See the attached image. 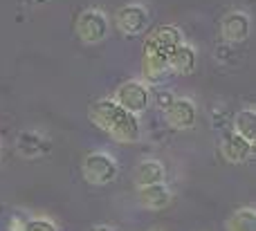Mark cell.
I'll return each mask as SVG.
<instances>
[{
	"label": "cell",
	"instance_id": "cell-7",
	"mask_svg": "<svg viewBox=\"0 0 256 231\" xmlns=\"http://www.w3.org/2000/svg\"><path fill=\"white\" fill-rule=\"evenodd\" d=\"M182 40H184L182 38V31L178 29L176 25H162V27H155V29L146 31L144 49H150V52H158V54H162V56H168Z\"/></svg>",
	"mask_w": 256,
	"mask_h": 231
},
{
	"label": "cell",
	"instance_id": "cell-4",
	"mask_svg": "<svg viewBox=\"0 0 256 231\" xmlns=\"http://www.w3.org/2000/svg\"><path fill=\"white\" fill-rule=\"evenodd\" d=\"M112 99H115L122 108H126L128 112L140 117L142 112H146L150 106V88L146 83H142V81H124V83L115 90Z\"/></svg>",
	"mask_w": 256,
	"mask_h": 231
},
{
	"label": "cell",
	"instance_id": "cell-9",
	"mask_svg": "<svg viewBox=\"0 0 256 231\" xmlns=\"http://www.w3.org/2000/svg\"><path fill=\"white\" fill-rule=\"evenodd\" d=\"M254 144L243 139L240 135H236L234 130L232 133H225L220 137V155L225 157L230 164H243L252 157Z\"/></svg>",
	"mask_w": 256,
	"mask_h": 231
},
{
	"label": "cell",
	"instance_id": "cell-3",
	"mask_svg": "<svg viewBox=\"0 0 256 231\" xmlns=\"http://www.w3.org/2000/svg\"><path fill=\"white\" fill-rule=\"evenodd\" d=\"M74 29L84 45H97L106 40L108 31H110V20L99 7H88L76 16Z\"/></svg>",
	"mask_w": 256,
	"mask_h": 231
},
{
	"label": "cell",
	"instance_id": "cell-5",
	"mask_svg": "<svg viewBox=\"0 0 256 231\" xmlns=\"http://www.w3.org/2000/svg\"><path fill=\"white\" fill-rule=\"evenodd\" d=\"M148 25H150L148 9L140 2H128L124 7L117 9V13H115V27L124 36L146 34V31H148Z\"/></svg>",
	"mask_w": 256,
	"mask_h": 231
},
{
	"label": "cell",
	"instance_id": "cell-19",
	"mask_svg": "<svg viewBox=\"0 0 256 231\" xmlns=\"http://www.w3.org/2000/svg\"><path fill=\"white\" fill-rule=\"evenodd\" d=\"M9 231H25V218L14 216V218L9 220Z\"/></svg>",
	"mask_w": 256,
	"mask_h": 231
},
{
	"label": "cell",
	"instance_id": "cell-1",
	"mask_svg": "<svg viewBox=\"0 0 256 231\" xmlns=\"http://www.w3.org/2000/svg\"><path fill=\"white\" fill-rule=\"evenodd\" d=\"M88 117L99 130L120 144H135L142 137L140 117L122 108L115 99H97L90 103Z\"/></svg>",
	"mask_w": 256,
	"mask_h": 231
},
{
	"label": "cell",
	"instance_id": "cell-20",
	"mask_svg": "<svg viewBox=\"0 0 256 231\" xmlns=\"http://www.w3.org/2000/svg\"><path fill=\"white\" fill-rule=\"evenodd\" d=\"M92 231H112V229L110 227H94Z\"/></svg>",
	"mask_w": 256,
	"mask_h": 231
},
{
	"label": "cell",
	"instance_id": "cell-17",
	"mask_svg": "<svg viewBox=\"0 0 256 231\" xmlns=\"http://www.w3.org/2000/svg\"><path fill=\"white\" fill-rule=\"evenodd\" d=\"M173 101H176V94H173L171 90H166V88L150 90V103H155V106H158V110H162V112L168 110Z\"/></svg>",
	"mask_w": 256,
	"mask_h": 231
},
{
	"label": "cell",
	"instance_id": "cell-18",
	"mask_svg": "<svg viewBox=\"0 0 256 231\" xmlns=\"http://www.w3.org/2000/svg\"><path fill=\"white\" fill-rule=\"evenodd\" d=\"M25 231H58L50 218H30L25 220Z\"/></svg>",
	"mask_w": 256,
	"mask_h": 231
},
{
	"label": "cell",
	"instance_id": "cell-10",
	"mask_svg": "<svg viewBox=\"0 0 256 231\" xmlns=\"http://www.w3.org/2000/svg\"><path fill=\"white\" fill-rule=\"evenodd\" d=\"M196 67H198V52H196L189 43L182 40V43L168 54V70H171L173 74L189 76L196 72Z\"/></svg>",
	"mask_w": 256,
	"mask_h": 231
},
{
	"label": "cell",
	"instance_id": "cell-16",
	"mask_svg": "<svg viewBox=\"0 0 256 231\" xmlns=\"http://www.w3.org/2000/svg\"><path fill=\"white\" fill-rule=\"evenodd\" d=\"M225 231H256V211L252 207L236 209L225 223Z\"/></svg>",
	"mask_w": 256,
	"mask_h": 231
},
{
	"label": "cell",
	"instance_id": "cell-6",
	"mask_svg": "<svg viewBox=\"0 0 256 231\" xmlns=\"http://www.w3.org/2000/svg\"><path fill=\"white\" fill-rule=\"evenodd\" d=\"M252 34V18L245 11H230L220 20V38L227 45L245 43Z\"/></svg>",
	"mask_w": 256,
	"mask_h": 231
},
{
	"label": "cell",
	"instance_id": "cell-21",
	"mask_svg": "<svg viewBox=\"0 0 256 231\" xmlns=\"http://www.w3.org/2000/svg\"><path fill=\"white\" fill-rule=\"evenodd\" d=\"M30 2H32V4H36V2H45V0H30Z\"/></svg>",
	"mask_w": 256,
	"mask_h": 231
},
{
	"label": "cell",
	"instance_id": "cell-8",
	"mask_svg": "<svg viewBox=\"0 0 256 231\" xmlns=\"http://www.w3.org/2000/svg\"><path fill=\"white\" fill-rule=\"evenodd\" d=\"M164 121L171 126L173 130H191L198 121V108L191 99L176 97L168 110H164Z\"/></svg>",
	"mask_w": 256,
	"mask_h": 231
},
{
	"label": "cell",
	"instance_id": "cell-11",
	"mask_svg": "<svg viewBox=\"0 0 256 231\" xmlns=\"http://www.w3.org/2000/svg\"><path fill=\"white\" fill-rule=\"evenodd\" d=\"M166 180V169L162 162L158 160H142L132 171V184L137 189L150 187V184H160Z\"/></svg>",
	"mask_w": 256,
	"mask_h": 231
},
{
	"label": "cell",
	"instance_id": "cell-12",
	"mask_svg": "<svg viewBox=\"0 0 256 231\" xmlns=\"http://www.w3.org/2000/svg\"><path fill=\"white\" fill-rule=\"evenodd\" d=\"M137 200L148 211H162V209H166L168 202H171V191H168V187L164 182L150 184V187L137 189Z\"/></svg>",
	"mask_w": 256,
	"mask_h": 231
},
{
	"label": "cell",
	"instance_id": "cell-13",
	"mask_svg": "<svg viewBox=\"0 0 256 231\" xmlns=\"http://www.w3.org/2000/svg\"><path fill=\"white\" fill-rule=\"evenodd\" d=\"M142 70H144V79L148 81V83H160V81L171 72L168 70V56H162V54H158V52L144 49Z\"/></svg>",
	"mask_w": 256,
	"mask_h": 231
},
{
	"label": "cell",
	"instance_id": "cell-2",
	"mask_svg": "<svg viewBox=\"0 0 256 231\" xmlns=\"http://www.w3.org/2000/svg\"><path fill=\"white\" fill-rule=\"evenodd\" d=\"M81 171H84V178L88 184H92V187H108L120 175V164L108 153L92 151L84 157Z\"/></svg>",
	"mask_w": 256,
	"mask_h": 231
},
{
	"label": "cell",
	"instance_id": "cell-14",
	"mask_svg": "<svg viewBox=\"0 0 256 231\" xmlns=\"http://www.w3.org/2000/svg\"><path fill=\"white\" fill-rule=\"evenodd\" d=\"M16 146L22 157H38L48 151L50 144L45 142V137L40 133H36V130H25V133L18 135Z\"/></svg>",
	"mask_w": 256,
	"mask_h": 231
},
{
	"label": "cell",
	"instance_id": "cell-15",
	"mask_svg": "<svg viewBox=\"0 0 256 231\" xmlns=\"http://www.w3.org/2000/svg\"><path fill=\"white\" fill-rule=\"evenodd\" d=\"M232 130L240 135L248 142H256V110L254 108H243L232 117Z\"/></svg>",
	"mask_w": 256,
	"mask_h": 231
}]
</instances>
